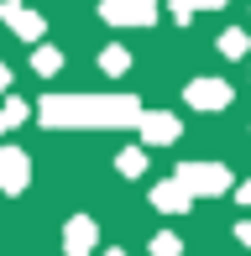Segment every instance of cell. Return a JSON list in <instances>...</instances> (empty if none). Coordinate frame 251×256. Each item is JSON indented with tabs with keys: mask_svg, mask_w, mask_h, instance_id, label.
I'll use <instances>...</instances> for the list:
<instances>
[{
	"mask_svg": "<svg viewBox=\"0 0 251 256\" xmlns=\"http://www.w3.org/2000/svg\"><path fill=\"white\" fill-rule=\"evenodd\" d=\"M42 120L48 126H142V104L120 94H105V100L58 94V100H42Z\"/></svg>",
	"mask_w": 251,
	"mask_h": 256,
	"instance_id": "obj_1",
	"label": "cell"
},
{
	"mask_svg": "<svg viewBox=\"0 0 251 256\" xmlns=\"http://www.w3.org/2000/svg\"><path fill=\"white\" fill-rule=\"evenodd\" d=\"M178 178L194 188V199H199V194H210V199H214V194H230V172H225L220 162H184Z\"/></svg>",
	"mask_w": 251,
	"mask_h": 256,
	"instance_id": "obj_2",
	"label": "cell"
},
{
	"mask_svg": "<svg viewBox=\"0 0 251 256\" xmlns=\"http://www.w3.org/2000/svg\"><path fill=\"white\" fill-rule=\"evenodd\" d=\"M32 178V162L21 146H0V194H21Z\"/></svg>",
	"mask_w": 251,
	"mask_h": 256,
	"instance_id": "obj_3",
	"label": "cell"
},
{
	"mask_svg": "<svg viewBox=\"0 0 251 256\" xmlns=\"http://www.w3.org/2000/svg\"><path fill=\"white\" fill-rule=\"evenodd\" d=\"M94 246H100V225H94L89 214H74V220L63 225V251H68V256H89Z\"/></svg>",
	"mask_w": 251,
	"mask_h": 256,
	"instance_id": "obj_4",
	"label": "cell"
},
{
	"mask_svg": "<svg viewBox=\"0 0 251 256\" xmlns=\"http://www.w3.org/2000/svg\"><path fill=\"white\" fill-rule=\"evenodd\" d=\"M152 204L162 209V214H184V209L194 204V188H188L184 178H173V183H157V188H152Z\"/></svg>",
	"mask_w": 251,
	"mask_h": 256,
	"instance_id": "obj_5",
	"label": "cell"
},
{
	"mask_svg": "<svg viewBox=\"0 0 251 256\" xmlns=\"http://www.w3.org/2000/svg\"><path fill=\"white\" fill-rule=\"evenodd\" d=\"M188 104H199V110H225V104H230V84L199 78V84H188Z\"/></svg>",
	"mask_w": 251,
	"mask_h": 256,
	"instance_id": "obj_6",
	"label": "cell"
},
{
	"mask_svg": "<svg viewBox=\"0 0 251 256\" xmlns=\"http://www.w3.org/2000/svg\"><path fill=\"white\" fill-rule=\"evenodd\" d=\"M142 136L152 146H168V142H178V120L162 115V110H152V115H142Z\"/></svg>",
	"mask_w": 251,
	"mask_h": 256,
	"instance_id": "obj_7",
	"label": "cell"
},
{
	"mask_svg": "<svg viewBox=\"0 0 251 256\" xmlns=\"http://www.w3.org/2000/svg\"><path fill=\"white\" fill-rule=\"evenodd\" d=\"M116 168L126 172V178H142V172H146V152H142V146H131V152L116 157Z\"/></svg>",
	"mask_w": 251,
	"mask_h": 256,
	"instance_id": "obj_8",
	"label": "cell"
},
{
	"mask_svg": "<svg viewBox=\"0 0 251 256\" xmlns=\"http://www.w3.org/2000/svg\"><path fill=\"white\" fill-rule=\"evenodd\" d=\"M26 120V104L21 100H6V110H0V131H10V126H21Z\"/></svg>",
	"mask_w": 251,
	"mask_h": 256,
	"instance_id": "obj_9",
	"label": "cell"
},
{
	"mask_svg": "<svg viewBox=\"0 0 251 256\" xmlns=\"http://www.w3.org/2000/svg\"><path fill=\"white\" fill-rule=\"evenodd\" d=\"M152 256H184V240L178 236H152Z\"/></svg>",
	"mask_w": 251,
	"mask_h": 256,
	"instance_id": "obj_10",
	"label": "cell"
},
{
	"mask_svg": "<svg viewBox=\"0 0 251 256\" xmlns=\"http://www.w3.org/2000/svg\"><path fill=\"white\" fill-rule=\"evenodd\" d=\"M37 74H58V52H52V48L37 52Z\"/></svg>",
	"mask_w": 251,
	"mask_h": 256,
	"instance_id": "obj_11",
	"label": "cell"
},
{
	"mask_svg": "<svg viewBox=\"0 0 251 256\" xmlns=\"http://www.w3.org/2000/svg\"><path fill=\"white\" fill-rule=\"evenodd\" d=\"M236 199H241V204L251 209V183H241V188H236Z\"/></svg>",
	"mask_w": 251,
	"mask_h": 256,
	"instance_id": "obj_12",
	"label": "cell"
},
{
	"mask_svg": "<svg viewBox=\"0 0 251 256\" xmlns=\"http://www.w3.org/2000/svg\"><path fill=\"white\" fill-rule=\"evenodd\" d=\"M236 236H241V240H246V246H251V220H246V225H241V230H236Z\"/></svg>",
	"mask_w": 251,
	"mask_h": 256,
	"instance_id": "obj_13",
	"label": "cell"
},
{
	"mask_svg": "<svg viewBox=\"0 0 251 256\" xmlns=\"http://www.w3.org/2000/svg\"><path fill=\"white\" fill-rule=\"evenodd\" d=\"M6 84H10V74H6V68H0V89H6Z\"/></svg>",
	"mask_w": 251,
	"mask_h": 256,
	"instance_id": "obj_14",
	"label": "cell"
},
{
	"mask_svg": "<svg viewBox=\"0 0 251 256\" xmlns=\"http://www.w3.org/2000/svg\"><path fill=\"white\" fill-rule=\"evenodd\" d=\"M105 256H126V251H105Z\"/></svg>",
	"mask_w": 251,
	"mask_h": 256,
	"instance_id": "obj_15",
	"label": "cell"
}]
</instances>
